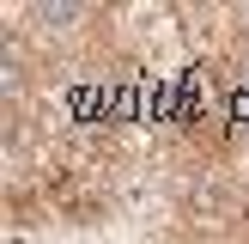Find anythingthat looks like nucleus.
Here are the masks:
<instances>
[{
    "mask_svg": "<svg viewBox=\"0 0 249 244\" xmlns=\"http://www.w3.org/2000/svg\"><path fill=\"white\" fill-rule=\"evenodd\" d=\"M170 244H249V195L219 171H182L170 195Z\"/></svg>",
    "mask_w": 249,
    "mask_h": 244,
    "instance_id": "nucleus-1",
    "label": "nucleus"
}]
</instances>
